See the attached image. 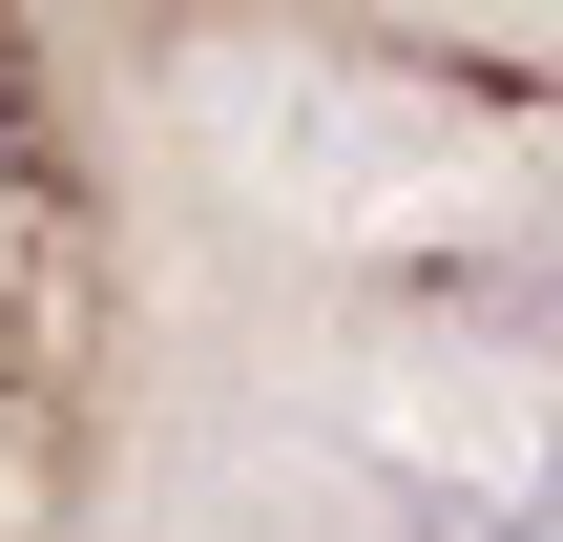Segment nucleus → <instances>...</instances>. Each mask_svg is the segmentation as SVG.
Instances as JSON below:
<instances>
[{
    "label": "nucleus",
    "instance_id": "obj_1",
    "mask_svg": "<svg viewBox=\"0 0 563 542\" xmlns=\"http://www.w3.org/2000/svg\"><path fill=\"white\" fill-rule=\"evenodd\" d=\"M63 355H84V146H63L42 63L0 42V439H42Z\"/></svg>",
    "mask_w": 563,
    "mask_h": 542
},
{
    "label": "nucleus",
    "instance_id": "obj_2",
    "mask_svg": "<svg viewBox=\"0 0 563 542\" xmlns=\"http://www.w3.org/2000/svg\"><path fill=\"white\" fill-rule=\"evenodd\" d=\"M460 542H563V439H522V460L460 501Z\"/></svg>",
    "mask_w": 563,
    "mask_h": 542
},
{
    "label": "nucleus",
    "instance_id": "obj_3",
    "mask_svg": "<svg viewBox=\"0 0 563 542\" xmlns=\"http://www.w3.org/2000/svg\"><path fill=\"white\" fill-rule=\"evenodd\" d=\"M522 355H543V376H563V251H543V272H522Z\"/></svg>",
    "mask_w": 563,
    "mask_h": 542
}]
</instances>
